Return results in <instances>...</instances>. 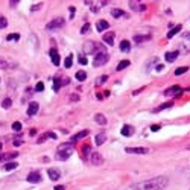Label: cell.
<instances>
[{
    "label": "cell",
    "mask_w": 190,
    "mask_h": 190,
    "mask_svg": "<svg viewBox=\"0 0 190 190\" xmlns=\"http://www.w3.org/2000/svg\"><path fill=\"white\" fill-rule=\"evenodd\" d=\"M107 79H108L107 75H102V76H99V78H98V81H96V85H102V84L107 82Z\"/></svg>",
    "instance_id": "obj_35"
},
{
    "label": "cell",
    "mask_w": 190,
    "mask_h": 190,
    "mask_svg": "<svg viewBox=\"0 0 190 190\" xmlns=\"http://www.w3.org/2000/svg\"><path fill=\"white\" fill-rule=\"evenodd\" d=\"M44 90V84L43 82H38L37 85H35V91H43Z\"/></svg>",
    "instance_id": "obj_42"
},
{
    "label": "cell",
    "mask_w": 190,
    "mask_h": 190,
    "mask_svg": "<svg viewBox=\"0 0 190 190\" xmlns=\"http://www.w3.org/2000/svg\"><path fill=\"white\" fill-rule=\"evenodd\" d=\"M172 105H174L172 102H166V104L160 105V107H157V110H155V111H157V113H158V111H163V110H166V108H170Z\"/></svg>",
    "instance_id": "obj_32"
},
{
    "label": "cell",
    "mask_w": 190,
    "mask_h": 190,
    "mask_svg": "<svg viewBox=\"0 0 190 190\" xmlns=\"http://www.w3.org/2000/svg\"><path fill=\"white\" fill-rule=\"evenodd\" d=\"M128 65H129V61L128 59H123V61H120V63L117 64V67H116V70L117 72H120V70H123V69H126Z\"/></svg>",
    "instance_id": "obj_29"
},
{
    "label": "cell",
    "mask_w": 190,
    "mask_h": 190,
    "mask_svg": "<svg viewBox=\"0 0 190 190\" xmlns=\"http://www.w3.org/2000/svg\"><path fill=\"white\" fill-rule=\"evenodd\" d=\"M187 70H189V67H179V69H176V70H175V75H176V76H179V75L185 73Z\"/></svg>",
    "instance_id": "obj_38"
},
{
    "label": "cell",
    "mask_w": 190,
    "mask_h": 190,
    "mask_svg": "<svg viewBox=\"0 0 190 190\" xmlns=\"http://www.w3.org/2000/svg\"><path fill=\"white\" fill-rule=\"evenodd\" d=\"M187 149H190V146H189V148H187Z\"/></svg>",
    "instance_id": "obj_55"
},
{
    "label": "cell",
    "mask_w": 190,
    "mask_h": 190,
    "mask_svg": "<svg viewBox=\"0 0 190 190\" xmlns=\"http://www.w3.org/2000/svg\"><path fill=\"white\" fill-rule=\"evenodd\" d=\"M6 26H8V20L3 15H0V29H5Z\"/></svg>",
    "instance_id": "obj_37"
},
{
    "label": "cell",
    "mask_w": 190,
    "mask_h": 190,
    "mask_svg": "<svg viewBox=\"0 0 190 190\" xmlns=\"http://www.w3.org/2000/svg\"><path fill=\"white\" fill-rule=\"evenodd\" d=\"M151 131H152V132L160 131V126H158V125H152V126H151Z\"/></svg>",
    "instance_id": "obj_45"
},
{
    "label": "cell",
    "mask_w": 190,
    "mask_h": 190,
    "mask_svg": "<svg viewBox=\"0 0 190 190\" xmlns=\"http://www.w3.org/2000/svg\"><path fill=\"white\" fill-rule=\"evenodd\" d=\"M12 129H14L15 132H20L21 129H23V126H21L20 122H14V123H12Z\"/></svg>",
    "instance_id": "obj_36"
},
{
    "label": "cell",
    "mask_w": 190,
    "mask_h": 190,
    "mask_svg": "<svg viewBox=\"0 0 190 190\" xmlns=\"http://www.w3.org/2000/svg\"><path fill=\"white\" fill-rule=\"evenodd\" d=\"M87 63H88V59L85 58V56H81V58H79V64L81 65H87Z\"/></svg>",
    "instance_id": "obj_44"
},
{
    "label": "cell",
    "mask_w": 190,
    "mask_h": 190,
    "mask_svg": "<svg viewBox=\"0 0 190 190\" xmlns=\"http://www.w3.org/2000/svg\"><path fill=\"white\" fill-rule=\"evenodd\" d=\"M178 55H179V52H178V50H175V52H169V53H166L164 58H166L167 63H174V61L178 58Z\"/></svg>",
    "instance_id": "obj_17"
},
{
    "label": "cell",
    "mask_w": 190,
    "mask_h": 190,
    "mask_svg": "<svg viewBox=\"0 0 190 190\" xmlns=\"http://www.w3.org/2000/svg\"><path fill=\"white\" fill-rule=\"evenodd\" d=\"M155 70H158V72H160V70H163V65H161V64H158L157 67H155Z\"/></svg>",
    "instance_id": "obj_51"
},
{
    "label": "cell",
    "mask_w": 190,
    "mask_h": 190,
    "mask_svg": "<svg viewBox=\"0 0 190 190\" xmlns=\"http://www.w3.org/2000/svg\"><path fill=\"white\" fill-rule=\"evenodd\" d=\"M125 151L128 154H139V155H143V154L149 152V149L148 148H126Z\"/></svg>",
    "instance_id": "obj_10"
},
{
    "label": "cell",
    "mask_w": 190,
    "mask_h": 190,
    "mask_svg": "<svg viewBox=\"0 0 190 190\" xmlns=\"http://www.w3.org/2000/svg\"><path fill=\"white\" fill-rule=\"evenodd\" d=\"M17 157H18V152H5L0 154V161H11Z\"/></svg>",
    "instance_id": "obj_9"
},
{
    "label": "cell",
    "mask_w": 190,
    "mask_h": 190,
    "mask_svg": "<svg viewBox=\"0 0 190 190\" xmlns=\"http://www.w3.org/2000/svg\"><path fill=\"white\" fill-rule=\"evenodd\" d=\"M122 135H125V137H131L132 134H134V128L132 126H129V125H125L122 128Z\"/></svg>",
    "instance_id": "obj_16"
},
{
    "label": "cell",
    "mask_w": 190,
    "mask_h": 190,
    "mask_svg": "<svg viewBox=\"0 0 190 190\" xmlns=\"http://www.w3.org/2000/svg\"><path fill=\"white\" fill-rule=\"evenodd\" d=\"M90 154H91V146H90V144H85V146L82 148V157H84V160H87V158L90 157Z\"/></svg>",
    "instance_id": "obj_24"
},
{
    "label": "cell",
    "mask_w": 190,
    "mask_h": 190,
    "mask_svg": "<svg viewBox=\"0 0 190 190\" xmlns=\"http://www.w3.org/2000/svg\"><path fill=\"white\" fill-rule=\"evenodd\" d=\"M75 78H76L79 82H82V81L87 79V73L84 72V70H79V72H76V75H75Z\"/></svg>",
    "instance_id": "obj_26"
},
{
    "label": "cell",
    "mask_w": 190,
    "mask_h": 190,
    "mask_svg": "<svg viewBox=\"0 0 190 190\" xmlns=\"http://www.w3.org/2000/svg\"><path fill=\"white\" fill-rule=\"evenodd\" d=\"M72 149H67V151H58V154H56V160H59V161H64V160H67V158L72 157Z\"/></svg>",
    "instance_id": "obj_7"
},
{
    "label": "cell",
    "mask_w": 190,
    "mask_h": 190,
    "mask_svg": "<svg viewBox=\"0 0 190 190\" xmlns=\"http://www.w3.org/2000/svg\"><path fill=\"white\" fill-rule=\"evenodd\" d=\"M102 40H104V43L108 44V46H113V44H114V34H113V32L105 34L104 37H102Z\"/></svg>",
    "instance_id": "obj_15"
},
{
    "label": "cell",
    "mask_w": 190,
    "mask_h": 190,
    "mask_svg": "<svg viewBox=\"0 0 190 190\" xmlns=\"http://www.w3.org/2000/svg\"><path fill=\"white\" fill-rule=\"evenodd\" d=\"M0 151H2V143H0Z\"/></svg>",
    "instance_id": "obj_53"
},
{
    "label": "cell",
    "mask_w": 190,
    "mask_h": 190,
    "mask_svg": "<svg viewBox=\"0 0 190 190\" xmlns=\"http://www.w3.org/2000/svg\"><path fill=\"white\" fill-rule=\"evenodd\" d=\"M9 5H11V6H15V5H18V0H12V2H9Z\"/></svg>",
    "instance_id": "obj_48"
},
{
    "label": "cell",
    "mask_w": 190,
    "mask_h": 190,
    "mask_svg": "<svg viewBox=\"0 0 190 190\" xmlns=\"http://www.w3.org/2000/svg\"><path fill=\"white\" fill-rule=\"evenodd\" d=\"M73 141H69V143H63V144H59L58 146V151H67V149H72L73 148Z\"/></svg>",
    "instance_id": "obj_28"
},
{
    "label": "cell",
    "mask_w": 190,
    "mask_h": 190,
    "mask_svg": "<svg viewBox=\"0 0 190 190\" xmlns=\"http://www.w3.org/2000/svg\"><path fill=\"white\" fill-rule=\"evenodd\" d=\"M64 26V18H61V17H58V18H53L52 21H49V23L46 24V29L47 30H55V29H59Z\"/></svg>",
    "instance_id": "obj_3"
},
{
    "label": "cell",
    "mask_w": 190,
    "mask_h": 190,
    "mask_svg": "<svg viewBox=\"0 0 190 190\" xmlns=\"http://www.w3.org/2000/svg\"><path fill=\"white\" fill-rule=\"evenodd\" d=\"M40 6H41V3H38V5H34L32 8H30V11H32V12H34V11H38Z\"/></svg>",
    "instance_id": "obj_46"
},
{
    "label": "cell",
    "mask_w": 190,
    "mask_h": 190,
    "mask_svg": "<svg viewBox=\"0 0 190 190\" xmlns=\"http://www.w3.org/2000/svg\"><path fill=\"white\" fill-rule=\"evenodd\" d=\"M149 38H151L149 35H135V37H134V41H135V43H141V41H148Z\"/></svg>",
    "instance_id": "obj_30"
},
{
    "label": "cell",
    "mask_w": 190,
    "mask_h": 190,
    "mask_svg": "<svg viewBox=\"0 0 190 190\" xmlns=\"http://www.w3.org/2000/svg\"><path fill=\"white\" fill-rule=\"evenodd\" d=\"M90 161H91V164H94V166H100V164H104V157L100 155L99 152H91Z\"/></svg>",
    "instance_id": "obj_4"
},
{
    "label": "cell",
    "mask_w": 190,
    "mask_h": 190,
    "mask_svg": "<svg viewBox=\"0 0 190 190\" xmlns=\"http://www.w3.org/2000/svg\"><path fill=\"white\" fill-rule=\"evenodd\" d=\"M94 120H96V123H99V125H107V117L100 113H98L94 116Z\"/></svg>",
    "instance_id": "obj_20"
},
{
    "label": "cell",
    "mask_w": 190,
    "mask_h": 190,
    "mask_svg": "<svg viewBox=\"0 0 190 190\" xmlns=\"http://www.w3.org/2000/svg\"><path fill=\"white\" fill-rule=\"evenodd\" d=\"M38 110H40V105L38 102H30L29 104V108H28V116H35V114L38 113Z\"/></svg>",
    "instance_id": "obj_12"
},
{
    "label": "cell",
    "mask_w": 190,
    "mask_h": 190,
    "mask_svg": "<svg viewBox=\"0 0 190 190\" xmlns=\"http://www.w3.org/2000/svg\"><path fill=\"white\" fill-rule=\"evenodd\" d=\"M181 93H183V90H181V87H178V85H174V87L167 88V90L164 91V96H179Z\"/></svg>",
    "instance_id": "obj_5"
},
{
    "label": "cell",
    "mask_w": 190,
    "mask_h": 190,
    "mask_svg": "<svg viewBox=\"0 0 190 190\" xmlns=\"http://www.w3.org/2000/svg\"><path fill=\"white\" fill-rule=\"evenodd\" d=\"M2 125H3V123H2V122H0V126H2Z\"/></svg>",
    "instance_id": "obj_54"
},
{
    "label": "cell",
    "mask_w": 190,
    "mask_h": 190,
    "mask_svg": "<svg viewBox=\"0 0 190 190\" xmlns=\"http://www.w3.org/2000/svg\"><path fill=\"white\" fill-rule=\"evenodd\" d=\"M87 135H88V131H87V129H85V131H81V132H78V134L72 135V140H70V141L76 143L78 140H81V139H84V137H87Z\"/></svg>",
    "instance_id": "obj_18"
},
{
    "label": "cell",
    "mask_w": 190,
    "mask_h": 190,
    "mask_svg": "<svg viewBox=\"0 0 190 190\" xmlns=\"http://www.w3.org/2000/svg\"><path fill=\"white\" fill-rule=\"evenodd\" d=\"M6 40H8V41H18V40H20V35H18V34H9V35L6 37Z\"/></svg>",
    "instance_id": "obj_33"
},
{
    "label": "cell",
    "mask_w": 190,
    "mask_h": 190,
    "mask_svg": "<svg viewBox=\"0 0 190 190\" xmlns=\"http://www.w3.org/2000/svg\"><path fill=\"white\" fill-rule=\"evenodd\" d=\"M50 58H52V63H53L55 65H59V63H61V58H59L58 52H56L55 49H50Z\"/></svg>",
    "instance_id": "obj_14"
},
{
    "label": "cell",
    "mask_w": 190,
    "mask_h": 190,
    "mask_svg": "<svg viewBox=\"0 0 190 190\" xmlns=\"http://www.w3.org/2000/svg\"><path fill=\"white\" fill-rule=\"evenodd\" d=\"M55 190H65V187H64V185H56Z\"/></svg>",
    "instance_id": "obj_50"
},
{
    "label": "cell",
    "mask_w": 190,
    "mask_h": 190,
    "mask_svg": "<svg viewBox=\"0 0 190 190\" xmlns=\"http://www.w3.org/2000/svg\"><path fill=\"white\" fill-rule=\"evenodd\" d=\"M88 30H90V23H85V24H84L82 28H81V34L84 35V34H87Z\"/></svg>",
    "instance_id": "obj_39"
},
{
    "label": "cell",
    "mask_w": 190,
    "mask_h": 190,
    "mask_svg": "<svg viewBox=\"0 0 190 190\" xmlns=\"http://www.w3.org/2000/svg\"><path fill=\"white\" fill-rule=\"evenodd\" d=\"M131 49V43L128 41V40H123V41H120V50L122 52H129Z\"/></svg>",
    "instance_id": "obj_22"
},
{
    "label": "cell",
    "mask_w": 190,
    "mask_h": 190,
    "mask_svg": "<svg viewBox=\"0 0 190 190\" xmlns=\"http://www.w3.org/2000/svg\"><path fill=\"white\" fill-rule=\"evenodd\" d=\"M26 179H28L29 183H40V181H41V175H40V172H30V174L26 176Z\"/></svg>",
    "instance_id": "obj_11"
},
{
    "label": "cell",
    "mask_w": 190,
    "mask_h": 190,
    "mask_svg": "<svg viewBox=\"0 0 190 190\" xmlns=\"http://www.w3.org/2000/svg\"><path fill=\"white\" fill-rule=\"evenodd\" d=\"M9 67V64H8V61H5L3 58H0V69H8Z\"/></svg>",
    "instance_id": "obj_40"
},
{
    "label": "cell",
    "mask_w": 190,
    "mask_h": 190,
    "mask_svg": "<svg viewBox=\"0 0 190 190\" xmlns=\"http://www.w3.org/2000/svg\"><path fill=\"white\" fill-rule=\"evenodd\" d=\"M14 144H15V146H21V144H23V140H21L20 137H15V139H14Z\"/></svg>",
    "instance_id": "obj_43"
},
{
    "label": "cell",
    "mask_w": 190,
    "mask_h": 190,
    "mask_svg": "<svg viewBox=\"0 0 190 190\" xmlns=\"http://www.w3.org/2000/svg\"><path fill=\"white\" fill-rule=\"evenodd\" d=\"M181 29H183V28H181V24L175 26V28H172V29L169 30V32H167V38H172V37H175V35L178 34V32H181Z\"/></svg>",
    "instance_id": "obj_21"
},
{
    "label": "cell",
    "mask_w": 190,
    "mask_h": 190,
    "mask_svg": "<svg viewBox=\"0 0 190 190\" xmlns=\"http://www.w3.org/2000/svg\"><path fill=\"white\" fill-rule=\"evenodd\" d=\"M17 167H18V164H17V163H14V161H9L8 164H5V166H3V170L9 172V170H14V169H17Z\"/></svg>",
    "instance_id": "obj_27"
},
{
    "label": "cell",
    "mask_w": 190,
    "mask_h": 190,
    "mask_svg": "<svg viewBox=\"0 0 190 190\" xmlns=\"http://www.w3.org/2000/svg\"><path fill=\"white\" fill-rule=\"evenodd\" d=\"M11 105H12V99H9V98H6V99L3 100V102H2V107L5 108V110L11 108Z\"/></svg>",
    "instance_id": "obj_34"
},
{
    "label": "cell",
    "mask_w": 190,
    "mask_h": 190,
    "mask_svg": "<svg viewBox=\"0 0 190 190\" xmlns=\"http://www.w3.org/2000/svg\"><path fill=\"white\" fill-rule=\"evenodd\" d=\"M72 64H73V56L70 55V56H67V58L64 59V67L70 69V67H72Z\"/></svg>",
    "instance_id": "obj_31"
},
{
    "label": "cell",
    "mask_w": 190,
    "mask_h": 190,
    "mask_svg": "<svg viewBox=\"0 0 190 190\" xmlns=\"http://www.w3.org/2000/svg\"><path fill=\"white\" fill-rule=\"evenodd\" d=\"M105 139H107L105 132H99V134L94 137V143L98 144V146H100V144H104V143H105Z\"/></svg>",
    "instance_id": "obj_19"
},
{
    "label": "cell",
    "mask_w": 190,
    "mask_h": 190,
    "mask_svg": "<svg viewBox=\"0 0 190 190\" xmlns=\"http://www.w3.org/2000/svg\"><path fill=\"white\" fill-rule=\"evenodd\" d=\"M96 50H98V46H96V43L87 41L85 44H84V53H94Z\"/></svg>",
    "instance_id": "obj_6"
},
{
    "label": "cell",
    "mask_w": 190,
    "mask_h": 190,
    "mask_svg": "<svg viewBox=\"0 0 190 190\" xmlns=\"http://www.w3.org/2000/svg\"><path fill=\"white\" fill-rule=\"evenodd\" d=\"M46 139H47V134H44L43 137H40V140H38V143H43V141H44V140H46Z\"/></svg>",
    "instance_id": "obj_47"
},
{
    "label": "cell",
    "mask_w": 190,
    "mask_h": 190,
    "mask_svg": "<svg viewBox=\"0 0 190 190\" xmlns=\"http://www.w3.org/2000/svg\"><path fill=\"white\" fill-rule=\"evenodd\" d=\"M108 28H110V24H108V21H105V20H100V21H98V24H96V29L98 30H105Z\"/></svg>",
    "instance_id": "obj_23"
},
{
    "label": "cell",
    "mask_w": 190,
    "mask_h": 190,
    "mask_svg": "<svg viewBox=\"0 0 190 190\" xmlns=\"http://www.w3.org/2000/svg\"><path fill=\"white\" fill-rule=\"evenodd\" d=\"M108 59H110V55L105 53V52L96 53L94 59H93V65H94V67H100V65H104L105 63H108Z\"/></svg>",
    "instance_id": "obj_2"
},
{
    "label": "cell",
    "mask_w": 190,
    "mask_h": 190,
    "mask_svg": "<svg viewBox=\"0 0 190 190\" xmlns=\"http://www.w3.org/2000/svg\"><path fill=\"white\" fill-rule=\"evenodd\" d=\"M169 184V178L167 176H155V178L141 181V183L132 184L126 190H164Z\"/></svg>",
    "instance_id": "obj_1"
},
{
    "label": "cell",
    "mask_w": 190,
    "mask_h": 190,
    "mask_svg": "<svg viewBox=\"0 0 190 190\" xmlns=\"http://www.w3.org/2000/svg\"><path fill=\"white\" fill-rule=\"evenodd\" d=\"M47 175H49V178L52 181H58L61 178V172L58 169H55V167H50V169H47Z\"/></svg>",
    "instance_id": "obj_8"
},
{
    "label": "cell",
    "mask_w": 190,
    "mask_h": 190,
    "mask_svg": "<svg viewBox=\"0 0 190 190\" xmlns=\"http://www.w3.org/2000/svg\"><path fill=\"white\" fill-rule=\"evenodd\" d=\"M47 137H50V139H56V135L53 134V132H47Z\"/></svg>",
    "instance_id": "obj_49"
},
{
    "label": "cell",
    "mask_w": 190,
    "mask_h": 190,
    "mask_svg": "<svg viewBox=\"0 0 190 190\" xmlns=\"http://www.w3.org/2000/svg\"><path fill=\"white\" fill-rule=\"evenodd\" d=\"M111 15L114 17V18H120V17H126L125 11H122V9H113V11H111Z\"/></svg>",
    "instance_id": "obj_25"
},
{
    "label": "cell",
    "mask_w": 190,
    "mask_h": 190,
    "mask_svg": "<svg viewBox=\"0 0 190 190\" xmlns=\"http://www.w3.org/2000/svg\"><path fill=\"white\" fill-rule=\"evenodd\" d=\"M61 84H63V82H61L59 79H55V84H53V90H55V91H58V90H59Z\"/></svg>",
    "instance_id": "obj_41"
},
{
    "label": "cell",
    "mask_w": 190,
    "mask_h": 190,
    "mask_svg": "<svg viewBox=\"0 0 190 190\" xmlns=\"http://www.w3.org/2000/svg\"><path fill=\"white\" fill-rule=\"evenodd\" d=\"M129 6H131V9H134V11H137V12L146 11V6L141 5V3H137V2H129Z\"/></svg>",
    "instance_id": "obj_13"
},
{
    "label": "cell",
    "mask_w": 190,
    "mask_h": 190,
    "mask_svg": "<svg viewBox=\"0 0 190 190\" xmlns=\"http://www.w3.org/2000/svg\"><path fill=\"white\" fill-rule=\"evenodd\" d=\"M70 15H72V17L75 15V8H70Z\"/></svg>",
    "instance_id": "obj_52"
}]
</instances>
